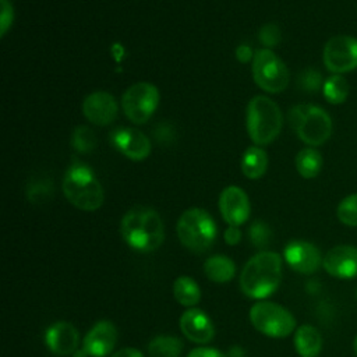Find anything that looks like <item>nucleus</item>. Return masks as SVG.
Returning a JSON list of instances; mask_svg holds the SVG:
<instances>
[{"label":"nucleus","instance_id":"7ed1b4c3","mask_svg":"<svg viewBox=\"0 0 357 357\" xmlns=\"http://www.w3.org/2000/svg\"><path fill=\"white\" fill-rule=\"evenodd\" d=\"M61 187L67 201L81 211L92 212L103 204L105 192L100 181L93 170L79 160L67 167Z\"/></svg>","mask_w":357,"mask_h":357},{"label":"nucleus","instance_id":"72a5a7b5","mask_svg":"<svg viewBox=\"0 0 357 357\" xmlns=\"http://www.w3.org/2000/svg\"><path fill=\"white\" fill-rule=\"evenodd\" d=\"M187 357H226L222 351L212 347H195L192 349Z\"/></svg>","mask_w":357,"mask_h":357},{"label":"nucleus","instance_id":"6e6552de","mask_svg":"<svg viewBox=\"0 0 357 357\" xmlns=\"http://www.w3.org/2000/svg\"><path fill=\"white\" fill-rule=\"evenodd\" d=\"M251 71L255 84L265 92L278 93L289 85V70L282 59L271 49L264 47L255 52Z\"/></svg>","mask_w":357,"mask_h":357},{"label":"nucleus","instance_id":"f8f14e48","mask_svg":"<svg viewBox=\"0 0 357 357\" xmlns=\"http://www.w3.org/2000/svg\"><path fill=\"white\" fill-rule=\"evenodd\" d=\"M283 258L293 271L303 275L314 273L322 265L319 250L305 240H293L287 243L283 250Z\"/></svg>","mask_w":357,"mask_h":357},{"label":"nucleus","instance_id":"ddd939ff","mask_svg":"<svg viewBox=\"0 0 357 357\" xmlns=\"http://www.w3.org/2000/svg\"><path fill=\"white\" fill-rule=\"evenodd\" d=\"M219 211L229 226L243 225L251 212L245 191L237 185L226 187L219 195Z\"/></svg>","mask_w":357,"mask_h":357},{"label":"nucleus","instance_id":"412c9836","mask_svg":"<svg viewBox=\"0 0 357 357\" xmlns=\"http://www.w3.org/2000/svg\"><path fill=\"white\" fill-rule=\"evenodd\" d=\"M268 169V155L266 152L258 146L252 145L245 149L241 158V172L245 177L255 180L265 174Z\"/></svg>","mask_w":357,"mask_h":357},{"label":"nucleus","instance_id":"58836bf2","mask_svg":"<svg viewBox=\"0 0 357 357\" xmlns=\"http://www.w3.org/2000/svg\"><path fill=\"white\" fill-rule=\"evenodd\" d=\"M353 351H354V354H356V357H357V335H356V337H354V340H353Z\"/></svg>","mask_w":357,"mask_h":357},{"label":"nucleus","instance_id":"f257e3e1","mask_svg":"<svg viewBox=\"0 0 357 357\" xmlns=\"http://www.w3.org/2000/svg\"><path fill=\"white\" fill-rule=\"evenodd\" d=\"M123 240L138 252H152L159 248L165 238L160 215L149 208L137 205L126 212L120 222Z\"/></svg>","mask_w":357,"mask_h":357},{"label":"nucleus","instance_id":"9d476101","mask_svg":"<svg viewBox=\"0 0 357 357\" xmlns=\"http://www.w3.org/2000/svg\"><path fill=\"white\" fill-rule=\"evenodd\" d=\"M325 67L333 74H343L357 68V38L337 35L331 38L322 52Z\"/></svg>","mask_w":357,"mask_h":357},{"label":"nucleus","instance_id":"1a4fd4ad","mask_svg":"<svg viewBox=\"0 0 357 357\" xmlns=\"http://www.w3.org/2000/svg\"><path fill=\"white\" fill-rule=\"evenodd\" d=\"M159 103V89L151 82H137L126 89L121 106L126 117L134 124H144L155 113Z\"/></svg>","mask_w":357,"mask_h":357},{"label":"nucleus","instance_id":"f704fd0d","mask_svg":"<svg viewBox=\"0 0 357 357\" xmlns=\"http://www.w3.org/2000/svg\"><path fill=\"white\" fill-rule=\"evenodd\" d=\"M254 52L251 49L250 45L247 43H241L236 47V59L240 61V63H248V61H252L254 59Z\"/></svg>","mask_w":357,"mask_h":357},{"label":"nucleus","instance_id":"b1692460","mask_svg":"<svg viewBox=\"0 0 357 357\" xmlns=\"http://www.w3.org/2000/svg\"><path fill=\"white\" fill-rule=\"evenodd\" d=\"M25 194L31 204L42 205L47 202L53 195V183L50 177L43 174L32 176L31 180L26 183Z\"/></svg>","mask_w":357,"mask_h":357},{"label":"nucleus","instance_id":"c9c22d12","mask_svg":"<svg viewBox=\"0 0 357 357\" xmlns=\"http://www.w3.org/2000/svg\"><path fill=\"white\" fill-rule=\"evenodd\" d=\"M223 237H225V241L229 245H236L241 240V230L238 229V226H229L225 230V236Z\"/></svg>","mask_w":357,"mask_h":357},{"label":"nucleus","instance_id":"c756f323","mask_svg":"<svg viewBox=\"0 0 357 357\" xmlns=\"http://www.w3.org/2000/svg\"><path fill=\"white\" fill-rule=\"evenodd\" d=\"M248 234H250L251 243L258 248L266 247L271 243V238H272V233H271L269 226L262 220H255L251 225Z\"/></svg>","mask_w":357,"mask_h":357},{"label":"nucleus","instance_id":"f3484780","mask_svg":"<svg viewBox=\"0 0 357 357\" xmlns=\"http://www.w3.org/2000/svg\"><path fill=\"white\" fill-rule=\"evenodd\" d=\"M45 342L52 353L57 356H68L77 350L79 333L73 324L57 321L46 329Z\"/></svg>","mask_w":357,"mask_h":357},{"label":"nucleus","instance_id":"cd10ccee","mask_svg":"<svg viewBox=\"0 0 357 357\" xmlns=\"http://www.w3.org/2000/svg\"><path fill=\"white\" fill-rule=\"evenodd\" d=\"M336 216L340 223L350 227H357V192L344 197L339 202L336 208Z\"/></svg>","mask_w":357,"mask_h":357},{"label":"nucleus","instance_id":"5701e85b","mask_svg":"<svg viewBox=\"0 0 357 357\" xmlns=\"http://www.w3.org/2000/svg\"><path fill=\"white\" fill-rule=\"evenodd\" d=\"M322 167V155L314 148H304L296 155V169L304 178H314Z\"/></svg>","mask_w":357,"mask_h":357},{"label":"nucleus","instance_id":"aec40b11","mask_svg":"<svg viewBox=\"0 0 357 357\" xmlns=\"http://www.w3.org/2000/svg\"><path fill=\"white\" fill-rule=\"evenodd\" d=\"M206 278L215 283H227L236 273V264L226 255H212L204 262Z\"/></svg>","mask_w":357,"mask_h":357},{"label":"nucleus","instance_id":"473e14b6","mask_svg":"<svg viewBox=\"0 0 357 357\" xmlns=\"http://www.w3.org/2000/svg\"><path fill=\"white\" fill-rule=\"evenodd\" d=\"M0 35L4 36L14 21V8L8 0H0Z\"/></svg>","mask_w":357,"mask_h":357},{"label":"nucleus","instance_id":"2eb2a0df","mask_svg":"<svg viewBox=\"0 0 357 357\" xmlns=\"http://www.w3.org/2000/svg\"><path fill=\"white\" fill-rule=\"evenodd\" d=\"M82 113L85 119L95 126H109L116 120L119 106L109 92L96 91L84 99Z\"/></svg>","mask_w":357,"mask_h":357},{"label":"nucleus","instance_id":"39448f33","mask_svg":"<svg viewBox=\"0 0 357 357\" xmlns=\"http://www.w3.org/2000/svg\"><path fill=\"white\" fill-rule=\"evenodd\" d=\"M180 243L195 254L208 251L218 234V227L212 216L201 208H190L181 213L176 226Z\"/></svg>","mask_w":357,"mask_h":357},{"label":"nucleus","instance_id":"bb28decb","mask_svg":"<svg viewBox=\"0 0 357 357\" xmlns=\"http://www.w3.org/2000/svg\"><path fill=\"white\" fill-rule=\"evenodd\" d=\"M96 134L88 126H77L71 135V145L78 153H89L96 148Z\"/></svg>","mask_w":357,"mask_h":357},{"label":"nucleus","instance_id":"dca6fc26","mask_svg":"<svg viewBox=\"0 0 357 357\" xmlns=\"http://www.w3.org/2000/svg\"><path fill=\"white\" fill-rule=\"evenodd\" d=\"M117 342V329L113 322L98 321L85 335L82 350L91 357H106L112 353Z\"/></svg>","mask_w":357,"mask_h":357},{"label":"nucleus","instance_id":"ea45409f","mask_svg":"<svg viewBox=\"0 0 357 357\" xmlns=\"http://www.w3.org/2000/svg\"><path fill=\"white\" fill-rule=\"evenodd\" d=\"M356 296H357V291H356Z\"/></svg>","mask_w":357,"mask_h":357},{"label":"nucleus","instance_id":"9b49d317","mask_svg":"<svg viewBox=\"0 0 357 357\" xmlns=\"http://www.w3.org/2000/svg\"><path fill=\"white\" fill-rule=\"evenodd\" d=\"M109 138L112 146L131 160L141 162L151 153V141L134 127H117L109 134Z\"/></svg>","mask_w":357,"mask_h":357},{"label":"nucleus","instance_id":"c85d7f7f","mask_svg":"<svg viewBox=\"0 0 357 357\" xmlns=\"http://www.w3.org/2000/svg\"><path fill=\"white\" fill-rule=\"evenodd\" d=\"M297 85L300 89L314 93V92L322 89V85H324L322 75L315 68H305L298 74Z\"/></svg>","mask_w":357,"mask_h":357},{"label":"nucleus","instance_id":"2f4dec72","mask_svg":"<svg viewBox=\"0 0 357 357\" xmlns=\"http://www.w3.org/2000/svg\"><path fill=\"white\" fill-rule=\"evenodd\" d=\"M152 134H153V138L156 139V142L162 146H167V145L173 144L174 138H176V130H174L173 124L167 123V121L158 123L155 126Z\"/></svg>","mask_w":357,"mask_h":357},{"label":"nucleus","instance_id":"6ab92c4d","mask_svg":"<svg viewBox=\"0 0 357 357\" xmlns=\"http://www.w3.org/2000/svg\"><path fill=\"white\" fill-rule=\"evenodd\" d=\"M294 349L300 357H318L322 350V336L312 325H301L294 333Z\"/></svg>","mask_w":357,"mask_h":357},{"label":"nucleus","instance_id":"4be33fe9","mask_svg":"<svg viewBox=\"0 0 357 357\" xmlns=\"http://www.w3.org/2000/svg\"><path fill=\"white\" fill-rule=\"evenodd\" d=\"M173 294L178 304L184 307H194L201 300V289L198 283L190 276H178L173 283Z\"/></svg>","mask_w":357,"mask_h":357},{"label":"nucleus","instance_id":"7c9ffc66","mask_svg":"<svg viewBox=\"0 0 357 357\" xmlns=\"http://www.w3.org/2000/svg\"><path fill=\"white\" fill-rule=\"evenodd\" d=\"M259 40L261 43L266 47V49H271V47H275L279 45L280 39H282V32L279 29V26L273 22H268L265 25L261 26L259 29Z\"/></svg>","mask_w":357,"mask_h":357},{"label":"nucleus","instance_id":"a878e982","mask_svg":"<svg viewBox=\"0 0 357 357\" xmlns=\"http://www.w3.org/2000/svg\"><path fill=\"white\" fill-rule=\"evenodd\" d=\"M350 92V85L342 74H333L324 81L322 93L328 103L340 105L343 103Z\"/></svg>","mask_w":357,"mask_h":357},{"label":"nucleus","instance_id":"423d86ee","mask_svg":"<svg viewBox=\"0 0 357 357\" xmlns=\"http://www.w3.org/2000/svg\"><path fill=\"white\" fill-rule=\"evenodd\" d=\"M289 121L297 137L310 146L325 144L332 134V119L315 105H296L289 112Z\"/></svg>","mask_w":357,"mask_h":357},{"label":"nucleus","instance_id":"e433bc0d","mask_svg":"<svg viewBox=\"0 0 357 357\" xmlns=\"http://www.w3.org/2000/svg\"><path fill=\"white\" fill-rule=\"evenodd\" d=\"M110 357H144V354L138 349L124 347V349H120L119 351L113 353Z\"/></svg>","mask_w":357,"mask_h":357},{"label":"nucleus","instance_id":"393cba45","mask_svg":"<svg viewBox=\"0 0 357 357\" xmlns=\"http://www.w3.org/2000/svg\"><path fill=\"white\" fill-rule=\"evenodd\" d=\"M183 350V342L172 335L155 336L148 344L151 357H178Z\"/></svg>","mask_w":357,"mask_h":357},{"label":"nucleus","instance_id":"f03ea898","mask_svg":"<svg viewBox=\"0 0 357 357\" xmlns=\"http://www.w3.org/2000/svg\"><path fill=\"white\" fill-rule=\"evenodd\" d=\"M282 279V257L273 251L252 255L240 275L241 291L254 300L269 297L279 287Z\"/></svg>","mask_w":357,"mask_h":357},{"label":"nucleus","instance_id":"a211bd4d","mask_svg":"<svg viewBox=\"0 0 357 357\" xmlns=\"http://www.w3.org/2000/svg\"><path fill=\"white\" fill-rule=\"evenodd\" d=\"M180 329L187 339L198 344L209 343L215 333L211 318L199 308H188L181 314Z\"/></svg>","mask_w":357,"mask_h":357},{"label":"nucleus","instance_id":"4c0bfd02","mask_svg":"<svg viewBox=\"0 0 357 357\" xmlns=\"http://www.w3.org/2000/svg\"><path fill=\"white\" fill-rule=\"evenodd\" d=\"M234 356H237V357H243V356H244L243 349H241V347H238V346H233V347L230 349V351H229V357H234Z\"/></svg>","mask_w":357,"mask_h":357},{"label":"nucleus","instance_id":"20e7f679","mask_svg":"<svg viewBox=\"0 0 357 357\" xmlns=\"http://www.w3.org/2000/svg\"><path fill=\"white\" fill-rule=\"evenodd\" d=\"M282 124V112L275 100L265 95H257L248 102L245 126L248 137L255 145L271 144L279 135Z\"/></svg>","mask_w":357,"mask_h":357},{"label":"nucleus","instance_id":"4468645a","mask_svg":"<svg viewBox=\"0 0 357 357\" xmlns=\"http://www.w3.org/2000/svg\"><path fill=\"white\" fill-rule=\"evenodd\" d=\"M322 266L333 278L353 279L357 276V247L342 244L331 248L322 258Z\"/></svg>","mask_w":357,"mask_h":357},{"label":"nucleus","instance_id":"0eeeda50","mask_svg":"<svg viewBox=\"0 0 357 357\" xmlns=\"http://www.w3.org/2000/svg\"><path fill=\"white\" fill-rule=\"evenodd\" d=\"M250 321L252 326L265 336L282 339L296 329L294 315L272 301H257L250 308Z\"/></svg>","mask_w":357,"mask_h":357}]
</instances>
